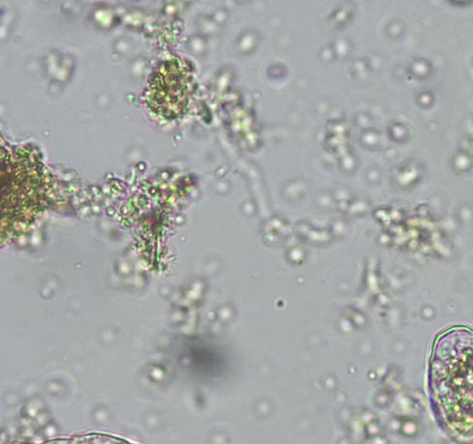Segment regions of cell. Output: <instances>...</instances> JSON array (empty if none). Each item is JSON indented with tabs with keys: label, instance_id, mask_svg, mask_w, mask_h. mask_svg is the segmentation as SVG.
<instances>
[{
	"label": "cell",
	"instance_id": "1",
	"mask_svg": "<svg viewBox=\"0 0 473 444\" xmlns=\"http://www.w3.org/2000/svg\"><path fill=\"white\" fill-rule=\"evenodd\" d=\"M194 91L190 68L180 57H169L158 64L147 82L145 99L156 116L167 120L182 117Z\"/></svg>",
	"mask_w": 473,
	"mask_h": 444
}]
</instances>
